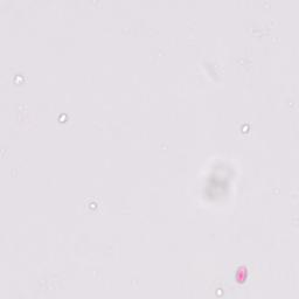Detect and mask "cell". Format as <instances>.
Here are the masks:
<instances>
[{"instance_id": "1", "label": "cell", "mask_w": 299, "mask_h": 299, "mask_svg": "<svg viewBox=\"0 0 299 299\" xmlns=\"http://www.w3.org/2000/svg\"><path fill=\"white\" fill-rule=\"evenodd\" d=\"M91 200H92V203H91V204L87 203V207H88V208H91L92 210H96V209H97V208L99 207V203H96V202H95L96 200H94V199H91Z\"/></svg>"}]
</instances>
